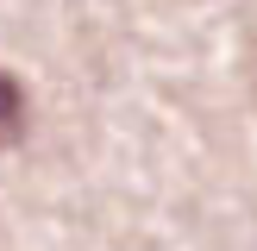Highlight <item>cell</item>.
I'll use <instances>...</instances> for the list:
<instances>
[{
    "instance_id": "cell-1",
    "label": "cell",
    "mask_w": 257,
    "mask_h": 251,
    "mask_svg": "<svg viewBox=\"0 0 257 251\" xmlns=\"http://www.w3.org/2000/svg\"><path fill=\"white\" fill-rule=\"evenodd\" d=\"M19 132H25V88L0 69V145H13Z\"/></svg>"
}]
</instances>
